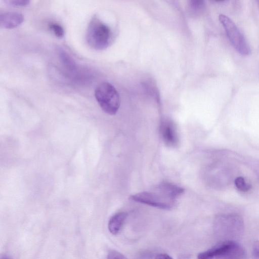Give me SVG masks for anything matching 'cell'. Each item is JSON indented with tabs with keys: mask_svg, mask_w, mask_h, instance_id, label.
Masks as SVG:
<instances>
[{
	"mask_svg": "<svg viewBox=\"0 0 259 259\" xmlns=\"http://www.w3.org/2000/svg\"><path fill=\"white\" fill-rule=\"evenodd\" d=\"M111 39L110 27L98 18L93 17L86 32V40L89 46L96 50H102L109 46Z\"/></svg>",
	"mask_w": 259,
	"mask_h": 259,
	"instance_id": "cell-1",
	"label": "cell"
},
{
	"mask_svg": "<svg viewBox=\"0 0 259 259\" xmlns=\"http://www.w3.org/2000/svg\"><path fill=\"white\" fill-rule=\"evenodd\" d=\"M95 98L104 112L109 115L116 113L120 106V96L114 87L103 82L95 90Z\"/></svg>",
	"mask_w": 259,
	"mask_h": 259,
	"instance_id": "cell-2",
	"label": "cell"
},
{
	"mask_svg": "<svg viewBox=\"0 0 259 259\" xmlns=\"http://www.w3.org/2000/svg\"><path fill=\"white\" fill-rule=\"evenodd\" d=\"M219 20L234 49L242 55H248L250 53V47L235 24L228 16L223 14L220 15Z\"/></svg>",
	"mask_w": 259,
	"mask_h": 259,
	"instance_id": "cell-3",
	"label": "cell"
},
{
	"mask_svg": "<svg viewBox=\"0 0 259 259\" xmlns=\"http://www.w3.org/2000/svg\"><path fill=\"white\" fill-rule=\"evenodd\" d=\"M131 200L160 209L169 210L176 204V201L167 197L154 188L152 191L140 192L130 196Z\"/></svg>",
	"mask_w": 259,
	"mask_h": 259,
	"instance_id": "cell-4",
	"label": "cell"
},
{
	"mask_svg": "<svg viewBox=\"0 0 259 259\" xmlns=\"http://www.w3.org/2000/svg\"><path fill=\"white\" fill-rule=\"evenodd\" d=\"M159 133L163 143L167 147H178L180 141L179 134L176 124L171 119L164 117L161 120Z\"/></svg>",
	"mask_w": 259,
	"mask_h": 259,
	"instance_id": "cell-5",
	"label": "cell"
},
{
	"mask_svg": "<svg viewBox=\"0 0 259 259\" xmlns=\"http://www.w3.org/2000/svg\"><path fill=\"white\" fill-rule=\"evenodd\" d=\"M234 240L223 241L211 248L201 252L198 259H221L228 254L237 245Z\"/></svg>",
	"mask_w": 259,
	"mask_h": 259,
	"instance_id": "cell-6",
	"label": "cell"
},
{
	"mask_svg": "<svg viewBox=\"0 0 259 259\" xmlns=\"http://www.w3.org/2000/svg\"><path fill=\"white\" fill-rule=\"evenodd\" d=\"M24 21L23 15L17 12H7L0 14L1 27L12 29L20 25Z\"/></svg>",
	"mask_w": 259,
	"mask_h": 259,
	"instance_id": "cell-7",
	"label": "cell"
},
{
	"mask_svg": "<svg viewBox=\"0 0 259 259\" xmlns=\"http://www.w3.org/2000/svg\"><path fill=\"white\" fill-rule=\"evenodd\" d=\"M157 190L167 196L176 201L177 198L183 194L184 189L176 184L168 182H162L155 187Z\"/></svg>",
	"mask_w": 259,
	"mask_h": 259,
	"instance_id": "cell-8",
	"label": "cell"
},
{
	"mask_svg": "<svg viewBox=\"0 0 259 259\" xmlns=\"http://www.w3.org/2000/svg\"><path fill=\"white\" fill-rule=\"evenodd\" d=\"M127 214L125 212H119L114 214L108 222V229L113 235H116L121 230Z\"/></svg>",
	"mask_w": 259,
	"mask_h": 259,
	"instance_id": "cell-9",
	"label": "cell"
},
{
	"mask_svg": "<svg viewBox=\"0 0 259 259\" xmlns=\"http://www.w3.org/2000/svg\"><path fill=\"white\" fill-rule=\"evenodd\" d=\"M59 57L64 65L69 71H74L76 68V64L73 58L64 50L61 48L58 49Z\"/></svg>",
	"mask_w": 259,
	"mask_h": 259,
	"instance_id": "cell-10",
	"label": "cell"
},
{
	"mask_svg": "<svg viewBox=\"0 0 259 259\" xmlns=\"http://www.w3.org/2000/svg\"><path fill=\"white\" fill-rule=\"evenodd\" d=\"M189 10L193 15L200 14L205 8V2L203 1H191L189 3Z\"/></svg>",
	"mask_w": 259,
	"mask_h": 259,
	"instance_id": "cell-11",
	"label": "cell"
},
{
	"mask_svg": "<svg viewBox=\"0 0 259 259\" xmlns=\"http://www.w3.org/2000/svg\"><path fill=\"white\" fill-rule=\"evenodd\" d=\"M49 28L57 37L62 38L64 37L65 34L64 30L59 24L52 22L49 24Z\"/></svg>",
	"mask_w": 259,
	"mask_h": 259,
	"instance_id": "cell-12",
	"label": "cell"
},
{
	"mask_svg": "<svg viewBox=\"0 0 259 259\" xmlns=\"http://www.w3.org/2000/svg\"><path fill=\"white\" fill-rule=\"evenodd\" d=\"M236 188L241 192H247L251 189V185L247 183L241 177H237L235 180Z\"/></svg>",
	"mask_w": 259,
	"mask_h": 259,
	"instance_id": "cell-13",
	"label": "cell"
},
{
	"mask_svg": "<svg viewBox=\"0 0 259 259\" xmlns=\"http://www.w3.org/2000/svg\"><path fill=\"white\" fill-rule=\"evenodd\" d=\"M107 259H127V258L120 252L111 250L108 252Z\"/></svg>",
	"mask_w": 259,
	"mask_h": 259,
	"instance_id": "cell-14",
	"label": "cell"
},
{
	"mask_svg": "<svg viewBox=\"0 0 259 259\" xmlns=\"http://www.w3.org/2000/svg\"><path fill=\"white\" fill-rule=\"evenodd\" d=\"M9 4L15 6H25L29 3V1L27 0H10L7 1Z\"/></svg>",
	"mask_w": 259,
	"mask_h": 259,
	"instance_id": "cell-15",
	"label": "cell"
},
{
	"mask_svg": "<svg viewBox=\"0 0 259 259\" xmlns=\"http://www.w3.org/2000/svg\"><path fill=\"white\" fill-rule=\"evenodd\" d=\"M252 251L254 259H259V241H255L253 243Z\"/></svg>",
	"mask_w": 259,
	"mask_h": 259,
	"instance_id": "cell-16",
	"label": "cell"
},
{
	"mask_svg": "<svg viewBox=\"0 0 259 259\" xmlns=\"http://www.w3.org/2000/svg\"><path fill=\"white\" fill-rule=\"evenodd\" d=\"M154 259H172L168 254L166 253H160L157 254Z\"/></svg>",
	"mask_w": 259,
	"mask_h": 259,
	"instance_id": "cell-17",
	"label": "cell"
},
{
	"mask_svg": "<svg viewBox=\"0 0 259 259\" xmlns=\"http://www.w3.org/2000/svg\"><path fill=\"white\" fill-rule=\"evenodd\" d=\"M1 259H10V258H9L8 257L4 256V257H2Z\"/></svg>",
	"mask_w": 259,
	"mask_h": 259,
	"instance_id": "cell-18",
	"label": "cell"
}]
</instances>
